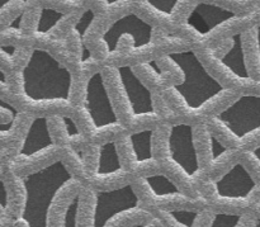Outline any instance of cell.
I'll use <instances>...</instances> for the list:
<instances>
[{
  "instance_id": "cell-36",
  "label": "cell",
  "mask_w": 260,
  "mask_h": 227,
  "mask_svg": "<svg viewBox=\"0 0 260 227\" xmlns=\"http://www.w3.org/2000/svg\"><path fill=\"white\" fill-rule=\"evenodd\" d=\"M69 2H76V0H69Z\"/></svg>"
},
{
  "instance_id": "cell-11",
  "label": "cell",
  "mask_w": 260,
  "mask_h": 227,
  "mask_svg": "<svg viewBox=\"0 0 260 227\" xmlns=\"http://www.w3.org/2000/svg\"><path fill=\"white\" fill-rule=\"evenodd\" d=\"M238 18L235 12L213 3H198L188 14L187 23L190 29L194 30L198 36L205 37L215 32L217 28L233 22Z\"/></svg>"
},
{
  "instance_id": "cell-25",
  "label": "cell",
  "mask_w": 260,
  "mask_h": 227,
  "mask_svg": "<svg viewBox=\"0 0 260 227\" xmlns=\"http://www.w3.org/2000/svg\"><path fill=\"white\" fill-rule=\"evenodd\" d=\"M8 206H9V193H8L4 180L0 179V218L7 212Z\"/></svg>"
},
{
  "instance_id": "cell-10",
  "label": "cell",
  "mask_w": 260,
  "mask_h": 227,
  "mask_svg": "<svg viewBox=\"0 0 260 227\" xmlns=\"http://www.w3.org/2000/svg\"><path fill=\"white\" fill-rule=\"evenodd\" d=\"M116 73L132 117H154L156 113L151 91L137 76L134 68L131 65H119L116 68Z\"/></svg>"
},
{
  "instance_id": "cell-16",
  "label": "cell",
  "mask_w": 260,
  "mask_h": 227,
  "mask_svg": "<svg viewBox=\"0 0 260 227\" xmlns=\"http://www.w3.org/2000/svg\"><path fill=\"white\" fill-rule=\"evenodd\" d=\"M154 129H141L127 136V144L136 164L145 165L155 163L154 155Z\"/></svg>"
},
{
  "instance_id": "cell-21",
  "label": "cell",
  "mask_w": 260,
  "mask_h": 227,
  "mask_svg": "<svg viewBox=\"0 0 260 227\" xmlns=\"http://www.w3.org/2000/svg\"><path fill=\"white\" fill-rule=\"evenodd\" d=\"M207 141H208V151H210V160L213 164H218L230 154V149L222 144L217 137L213 134L208 132L207 134Z\"/></svg>"
},
{
  "instance_id": "cell-23",
  "label": "cell",
  "mask_w": 260,
  "mask_h": 227,
  "mask_svg": "<svg viewBox=\"0 0 260 227\" xmlns=\"http://www.w3.org/2000/svg\"><path fill=\"white\" fill-rule=\"evenodd\" d=\"M180 2L182 0H146V5H149L151 9H154L159 14L170 17V15L174 14L175 9Z\"/></svg>"
},
{
  "instance_id": "cell-32",
  "label": "cell",
  "mask_w": 260,
  "mask_h": 227,
  "mask_svg": "<svg viewBox=\"0 0 260 227\" xmlns=\"http://www.w3.org/2000/svg\"><path fill=\"white\" fill-rule=\"evenodd\" d=\"M150 226H151V222H149V221H140V222L132 223V225L127 227H150Z\"/></svg>"
},
{
  "instance_id": "cell-6",
  "label": "cell",
  "mask_w": 260,
  "mask_h": 227,
  "mask_svg": "<svg viewBox=\"0 0 260 227\" xmlns=\"http://www.w3.org/2000/svg\"><path fill=\"white\" fill-rule=\"evenodd\" d=\"M167 156L187 179L200 174V157L194 141V127L189 123H174L165 139Z\"/></svg>"
},
{
  "instance_id": "cell-24",
  "label": "cell",
  "mask_w": 260,
  "mask_h": 227,
  "mask_svg": "<svg viewBox=\"0 0 260 227\" xmlns=\"http://www.w3.org/2000/svg\"><path fill=\"white\" fill-rule=\"evenodd\" d=\"M61 119H62L63 127H65L69 139H79V137H80V131H79V128L76 127V123L74 122V119L68 116H62Z\"/></svg>"
},
{
  "instance_id": "cell-18",
  "label": "cell",
  "mask_w": 260,
  "mask_h": 227,
  "mask_svg": "<svg viewBox=\"0 0 260 227\" xmlns=\"http://www.w3.org/2000/svg\"><path fill=\"white\" fill-rule=\"evenodd\" d=\"M66 15L62 12L52 9V8L42 7L38 14L37 24H36V35H47L50 33Z\"/></svg>"
},
{
  "instance_id": "cell-34",
  "label": "cell",
  "mask_w": 260,
  "mask_h": 227,
  "mask_svg": "<svg viewBox=\"0 0 260 227\" xmlns=\"http://www.w3.org/2000/svg\"><path fill=\"white\" fill-rule=\"evenodd\" d=\"M0 85L7 86V74L0 69Z\"/></svg>"
},
{
  "instance_id": "cell-12",
  "label": "cell",
  "mask_w": 260,
  "mask_h": 227,
  "mask_svg": "<svg viewBox=\"0 0 260 227\" xmlns=\"http://www.w3.org/2000/svg\"><path fill=\"white\" fill-rule=\"evenodd\" d=\"M55 142L48 127V119L46 116L35 117L28 127L25 136L23 139L18 157L19 159H30L46 150L52 149Z\"/></svg>"
},
{
  "instance_id": "cell-15",
  "label": "cell",
  "mask_w": 260,
  "mask_h": 227,
  "mask_svg": "<svg viewBox=\"0 0 260 227\" xmlns=\"http://www.w3.org/2000/svg\"><path fill=\"white\" fill-rule=\"evenodd\" d=\"M144 185L150 196L157 201L185 200V196L177 184L165 174H150L144 177Z\"/></svg>"
},
{
  "instance_id": "cell-20",
  "label": "cell",
  "mask_w": 260,
  "mask_h": 227,
  "mask_svg": "<svg viewBox=\"0 0 260 227\" xmlns=\"http://www.w3.org/2000/svg\"><path fill=\"white\" fill-rule=\"evenodd\" d=\"M81 193H76L68 202L61 217L60 227H80L79 226V216H80Z\"/></svg>"
},
{
  "instance_id": "cell-22",
  "label": "cell",
  "mask_w": 260,
  "mask_h": 227,
  "mask_svg": "<svg viewBox=\"0 0 260 227\" xmlns=\"http://www.w3.org/2000/svg\"><path fill=\"white\" fill-rule=\"evenodd\" d=\"M244 216L240 213L216 212L211 217L207 227H240Z\"/></svg>"
},
{
  "instance_id": "cell-31",
  "label": "cell",
  "mask_w": 260,
  "mask_h": 227,
  "mask_svg": "<svg viewBox=\"0 0 260 227\" xmlns=\"http://www.w3.org/2000/svg\"><path fill=\"white\" fill-rule=\"evenodd\" d=\"M15 50H17V48H15L14 46H12V45H0V51H2L4 55L9 56V57L14 56Z\"/></svg>"
},
{
  "instance_id": "cell-29",
  "label": "cell",
  "mask_w": 260,
  "mask_h": 227,
  "mask_svg": "<svg viewBox=\"0 0 260 227\" xmlns=\"http://www.w3.org/2000/svg\"><path fill=\"white\" fill-rule=\"evenodd\" d=\"M248 156L258 165V168L260 169V144L254 146L253 149H250L248 151Z\"/></svg>"
},
{
  "instance_id": "cell-38",
  "label": "cell",
  "mask_w": 260,
  "mask_h": 227,
  "mask_svg": "<svg viewBox=\"0 0 260 227\" xmlns=\"http://www.w3.org/2000/svg\"><path fill=\"white\" fill-rule=\"evenodd\" d=\"M2 150H3V149H2V147H0V152H2Z\"/></svg>"
},
{
  "instance_id": "cell-13",
  "label": "cell",
  "mask_w": 260,
  "mask_h": 227,
  "mask_svg": "<svg viewBox=\"0 0 260 227\" xmlns=\"http://www.w3.org/2000/svg\"><path fill=\"white\" fill-rule=\"evenodd\" d=\"M228 51L220 57V63L223 69L231 75L243 83L251 81L250 71H249L248 60H246L245 47H244L243 33L236 32L229 37Z\"/></svg>"
},
{
  "instance_id": "cell-33",
  "label": "cell",
  "mask_w": 260,
  "mask_h": 227,
  "mask_svg": "<svg viewBox=\"0 0 260 227\" xmlns=\"http://www.w3.org/2000/svg\"><path fill=\"white\" fill-rule=\"evenodd\" d=\"M126 2V0H104V3H106L107 7H114V5L117 4H121V3Z\"/></svg>"
},
{
  "instance_id": "cell-17",
  "label": "cell",
  "mask_w": 260,
  "mask_h": 227,
  "mask_svg": "<svg viewBox=\"0 0 260 227\" xmlns=\"http://www.w3.org/2000/svg\"><path fill=\"white\" fill-rule=\"evenodd\" d=\"M94 19H95L94 10L86 9L73 25V33L76 37L81 63H86L91 60V52L88 46H86V35H88V30L90 25L93 24Z\"/></svg>"
},
{
  "instance_id": "cell-7",
  "label": "cell",
  "mask_w": 260,
  "mask_h": 227,
  "mask_svg": "<svg viewBox=\"0 0 260 227\" xmlns=\"http://www.w3.org/2000/svg\"><path fill=\"white\" fill-rule=\"evenodd\" d=\"M83 106L95 131H103L119 124L118 116L104 83L102 71H95L86 80Z\"/></svg>"
},
{
  "instance_id": "cell-1",
  "label": "cell",
  "mask_w": 260,
  "mask_h": 227,
  "mask_svg": "<svg viewBox=\"0 0 260 227\" xmlns=\"http://www.w3.org/2000/svg\"><path fill=\"white\" fill-rule=\"evenodd\" d=\"M73 180L63 161L55 160L22 178L24 192L20 221L25 227H48L56 197Z\"/></svg>"
},
{
  "instance_id": "cell-5",
  "label": "cell",
  "mask_w": 260,
  "mask_h": 227,
  "mask_svg": "<svg viewBox=\"0 0 260 227\" xmlns=\"http://www.w3.org/2000/svg\"><path fill=\"white\" fill-rule=\"evenodd\" d=\"M91 227H108L113 221L140 207V198L131 183L113 189H95Z\"/></svg>"
},
{
  "instance_id": "cell-8",
  "label": "cell",
  "mask_w": 260,
  "mask_h": 227,
  "mask_svg": "<svg viewBox=\"0 0 260 227\" xmlns=\"http://www.w3.org/2000/svg\"><path fill=\"white\" fill-rule=\"evenodd\" d=\"M211 184L216 198L228 203L248 202L259 187L255 178L241 161L231 165Z\"/></svg>"
},
{
  "instance_id": "cell-35",
  "label": "cell",
  "mask_w": 260,
  "mask_h": 227,
  "mask_svg": "<svg viewBox=\"0 0 260 227\" xmlns=\"http://www.w3.org/2000/svg\"><path fill=\"white\" fill-rule=\"evenodd\" d=\"M251 227H260V217H256V218H254V221H253V225H251Z\"/></svg>"
},
{
  "instance_id": "cell-9",
  "label": "cell",
  "mask_w": 260,
  "mask_h": 227,
  "mask_svg": "<svg viewBox=\"0 0 260 227\" xmlns=\"http://www.w3.org/2000/svg\"><path fill=\"white\" fill-rule=\"evenodd\" d=\"M154 27L142 19L136 13H127L123 17L114 20L102 35V42L104 43L108 55L116 52L118 43L122 38L127 37L132 41L135 50H141L151 45Z\"/></svg>"
},
{
  "instance_id": "cell-37",
  "label": "cell",
  "mask_w": 260,
  "mask_h": 227,
  "mask_svg": "<svg viewBox=\"0 0 260 227\" xmlns=\"http://www.w3.org/2000/svg\"><path fill=\"white\" fill-rule=\"evenodd\" d=\"M258 206H259V207H260V201H259V203H258Z\"/></svg>"
},
{
  "instance_id": "cell-4",
  "label": "cell",
  "mask_w": 260,
  "mask_h": 227,
  "mask_svg": "<svg viewBox=\"0 0 260 227\" xmlns=\"http://www.w3.org/2000/svg\"><path fill=\"white\" fill-rule=\"evenodd\" d=\"M216 123L236 141L260 132V94H241L213 117Z\"/></svg>"
},
{
  "instance_id": "cell-26",
  "label": "cell",
  "mask_w": 260,
  "mask_h": 227,
  "mask_svg": "<svg viewBox=\"0 0 260 227\" xmlns=\"http://www.w3.org/2000/svg\"><path fill=\"white\" fill-rule=\"evenodd\" d=\"M254 43H255V51L256 57H258V66H259V74H260V23L255 25L254 28Z\"/></svg>"
},
{
  "instance_id": "cell-19",
  "label": "cell",
  "mask_w": 260,
  "mask_h": 227,
  "mask_svg": "<svg viewBox=\"0 0 260 227\" xmlns=\"http://www.w3.org/2000/svg\"><path fill=\"white\" fill-rule=\"evenodd\" d=\"M165 215L177 227H198L203 216L200 211L187 208H172Z\"/></svg>"
},
{
  "instance_id": "cell-27",
  "label": "cell",
  "mask_w": 260,
  "mask_h": 227,
  "mask_svg": "<svg viewBox=\"0 0 260 227\" xmlns=\"http://www.w3.org/2000/svg\"><path fill=\"white\" fill-rule=\"evenodd\" d=\"M14 131V121L0 122V137L9 136Z\"/></svg>"
},
{
  "instance_id": "cell-30",
  "label": "cell",
  "mask_w": 260,
  "mask_h": 227,
  "mask_svg": "<svg viewBox=\"0 0 260 227\" xmlns=\"http://www.w3.org/2000/svg\"><path fill=\"white\" fill-rule=\"evenodd\" d=\"M27 2L28 0H0V15H2L3 12H4L8 7H10L13 3H20V4H25Z\"/></svg>"
},
{
  "instance_id": "cell-14",
  "label": "cell",
  "mask_w": 260,
  "mask_h": 227,
  "mask_svg": "<svg viewBox=\"0 0 260 227\" xmlns=\"http://www.w3.org/2000/svg\"><path fill=\"white\" fill-rule=\"evenodd\" d=\"M123 170L116 141H107L98 147L95 177L98 179L116 177Z\"/></svg>"
},
{
  "instance_id": "cell-28",
  "label": "cell",
  "mask_w": 260,
  "mask_h": 227,
  "mask_svg": "<svg viewBox=\"0 0 260 227\" xmlns=\"http://www.w3.org/2000/svg\"><path fill=\"white\" fill-rule=\"evenodd\" d=\"M0 109H2V111L8 112V113L13 117V119H14L18 114V111L15 109V107H13L9 102L4 101V99H2V98H0Z\"/></svg>"
},
{
  "instance_id": "cell-2",
  "label": "cell",
  "mask_w": 260,
  "mask_h": 227,
  "mask_svg": "<svg viewBox=\"0 0 260 227\" xmlns=\"http://www.w3.org/2000/svg\"><path fill=\"white\" fill-rule=\"evenodd\" d=\"M22 90L32 102H69L73 90V75L48 51L33 48L23 66Z\"/></svg>"
},
{
  "instance_id": "cell-3",
  "label": "cell",
  "mask_w": 260,
  "mask_h": 227,
  "mask_svg": "<svg viewBox=\"0 0 260 227\" xmlns=\"http://www.w3.org/2000/svg\"><path fill=\"white\" fill-rule=\"evenodd\" d=\"M167 57L182 75V81L174 84L173 89L190 112L201 111L229 91L221 81L211 75L194 51H174L168 53Z\"/></svg>"
}]
</instances>
